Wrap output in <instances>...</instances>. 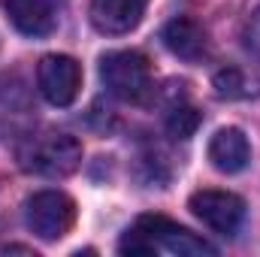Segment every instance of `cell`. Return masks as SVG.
I'll list each match as a JSON object with an SVG mask.
<instances>
[{
	"label": "cell",
	"mask_w": 260,
	"mask_h": 257,
	"mask_svg": "<svg viewBox=\"0 0 260 257\" xmlns=\"http://www.w3.org/2000/svg\"><path fill=\"white\" fill-rule=\"evenodd\" d=\"M121 254H173V257H197V254H218L212 242L191 233L188 227H179L176 221L164 215H142L127 227V233L118 242Z\"/></svg>",
	"instance_id": "cell-1"
},
{
	"label": "cell",
	"mask_w": 260,
	"mask_h": 257,
	"mask_svg": "<svg viewBox=\"0 0 260 257\" xmlns=\"http://www.w3.org/2000/svg\"><path fill=\"white\" fill-rule=\"evenodd\" d=\"M18 164L27 173L61 179L82 164V145L70 133H40V136H30L21 142Z\"/></svg>",
	"instance_id": "cell-2"
},
{
	"label": "cell",
	"mask_w": 260,
	"mask_h": 257,
	"mask_svg": "<svg viewBox=\"0 0 260 257\" xmlns=\"http://www.w3.org/2000/svg\"><path fill=\"white\" fill-rule=\"evenodd\" d=\"M100 79L106 85V91L118 100H127V103H139L148 97L151 91V67L148 58L142 52H109L103 55L100 61Z\"/></svg>",
	"instance_id": "cell-3"
},
{
	"label": "cell",
	"mask_w": 260,
	"mask_h": 257,
	"mask_svg": "<svg viewBox=\"0 0 260 257\" xmlns=\"http://www.w3.org/2000/svg\"><path fill=\"white\" fill-rule=\"evenodd\" d=\"M76 221V203L64 191H40L24 203V224L34 236L58 242Z\"/></svg>",
	"instance_id": "cell-4"
},
{
	"label": "cell",
	"mask_w": 260,
	"mask_h": 257,
	"mask_svg": "<svg viewBox=\"0 0 260 257\" xmlns=\"http://www.w3.org/2000/svg\"><path fill=\"white\" fill-rule=\"evenodd\" d=\"M188 206L209 230L221 236H236L245 221V200L230 191H197Z\"/></svg>",
	"instance_id": "cell-5"
},
{
	"label": "cell",
	"mask_w": 260,
	"mask_h": 257,
	"mask_svg": "<svg viewBox=\"0 0 260 257\" xmlns=\"http://www.w3.org/2000/svg\"><path fill=\"white\" fill-rule=\"evenodd\" d=\"M37 85L52 106H70L82 88V67L70 55H46L37 67Z\"/></svg>",
	"instance_id": "cell-6"
},
{
	"label": "cell",
	"mask_w": 260,
	"mask_h": 257,
	"mask_svg": "<svg viewBox=\"0 0 260 257\" xmlns=\"http://www.w3.org/2000/svg\"><path fill=\"white\" fill-rule=\"evenodd\" d=\"M12 27L24 37H49L61 24L64 0H3Z\"/></svg>",
	"instance_id": "cell-7"
},
{
	"label": "cell",
	"mask_w": 260,
	"mask_h": 257,
	"mask_svg": "<svg viewBox=\"0 0 260 257\" xmlns=\"http://www.w3.org/2000/svg\"><path fill=\"white\" fill-rule=\"evenodd\" d=\"M148 0H91V24L100 34H130L142 15H145Z\"/></svg>",
	"instance_id": "cell-8"
},
{
	"label": "cell",
	"mask_w": 260,
	"mask_h": 257,
	"mask_svg": "<svg viewBox=\"0 0 260 257\" xmlns=\"http://www.w3.org/2000/svg\"><path fill=\"white\" fill-rule=\"evenodd\" d=\"M209 160L218 173H227V176H236L248 167L251 160V145H248V136L239 127H224L218 130L209 142Z\"/></svg>",
	"instance_id": "cell-9"
},
{
	"label": "cell",
	"mask_w": 260,
	"mask_h": 257,
	"mask_svg": "<svg viewBox=\"0 0 260 257\" xmlns=\"http://www.w3.org/2000/svg\"><path fill=\"white\" fill-rule=\"evenodd\" d=\"M160 40L182 61H200L206 55V30L197 21H191V18H173L164 27Z\"/></svg>",
	"instance_id": "cell-10"
},
{
	"label": "cell",
	"mask_w": 260,
	"mask_h": 257,
	"mask_svg": "<svg viewBox=\"0 0 260 257\" xmlns=\"http://www.w3.org/2000/svg\"><path fill=\"white\" fill-rule=\"evenodd\" d=\"M200 127V112L191 106H173L170 115H167V130L176 136V139H188L194 130Z\"/></svg>",
	"instance_id": "cell-11"
},
{
	"label": "cell",
	"mask_w": 260,
	"mask_h": 257,
	"mask_svg": "<svg viewBox=\"0 0 260 257\" xmlns=\"http://www.w3.org/2000/svg\"><path fill=\"white\" fill-rule=\"evenodd\" d=\"M215 91H218V97H239L242 94V76H239V70H221L215 76Z\"/></svg>",
	"instance_id": "cell-12"
},
{
	"label": "cell",
	"mask_w": 260,
	"mask_h": 257,
	"mask_svg": "<svg viewBox=\"0 0 260 257\" xmlns=\"http://www.w3.org/2000/svg\"><path fill=\"white\" fill-rule=\"evenodd\" d=\"M245 46L260 58V6L254 9V15H251L248 24H245Z\"/></svg>",
	"instance_id": "cell-13"
},
{
	"label": "cell",
	"mask_w": 260,
	"mask_h": 257,
	"mask_svg": "<svg viewBox=\"0 0 260 257\" xmlns=\"http://www.w3.org/2000/svg\"><path fill=\"white\" fill-rule=\"evenodd\" d=\"M0 254H27V257H34V251L24 248V245H0Z\"/></svg>",
	"instance_id": "cell-14"
}]
</instances>
